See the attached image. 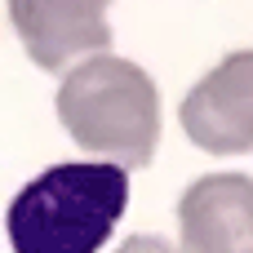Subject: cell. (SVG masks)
Listing matches in <instances>:
<instances>
[{
	"label": "cell",
	"instance_id": "4",
	"mask_svg": "<svg viewBox=\"0 0 253 253\" xmlns=\"http://www.w3.org/2000/svg\"><path fill=\"white\" fill-rule=\"evenodd\" d=\"M111 0H9V22L44 71H71L84 58L107 53Z\"/></svg>",
	"mask_w": 253,
	"mask_h": 253
},
{
	"label": "cell",
	"instance_id": "2",
	"mask_svg": "<svg viewBox=\"0 0 253 253\" xmlns=\"http://www.w3.org/2000/svg\"><path fill=\"white\" fill-rule=\"evenodd\" d=\"M62 129L93 156L120 169H142L160 142V93L129 58H84L58 84Z\"/></svg>",
	"mask_w": 253,
	"mask_h": 253
},
{
	"label": "cell",
	"instance_id": "5",
	"mask_svg": "<svg viewBox=\"0 0 253 253\" xmlns=\"http://www.w3.org/2000/svg\"><path fill=\"white\" fill-rule=\"evenodd\" d=\"M182 253H253V178L209 173L178 200Z\"/></svg>",
	"mask_w": 253,
	"mask_h": 253
},
{
	"label": "cell",
	"instance_id": "3",
	"mask_svg": "<svg viewBox=\"0 0 253 253\" xmlns=\"http://www.w3.org/2000/svg\"><path fill=\"white\" fill-rule=\"evenodd\" d=\"M187 138L209 156L253 151V49L222 58L178 107Z\"/></svg>",
	"mask_w": 253,
	"mask_h": 253
},
{
	"label": "cell",
	"instance_id": "1",
	"mask_svg": "<svg viewBox=\"0 0 253 253\" xmlns=\"http://www.w3.org/2000/svg\"><path fill=\"white\" fill-rule=\"evenodd\" d=\"M129 209V169L67 160L36 173L4 213L13 253H98Z\"/></svg>",
	"mask_w": 253,
	"mask_h": 253
},
{
	"label": "cell",
	"instance_id": "6",
	"mask_svg": "<svg viewBox=\"0 0 253 253\" xmlns=\"http://www.w3.org/2000/svg\"><path fill=\"white\" fill-rule=\"evenodd\" d=\"M116 253H182V249H178V245H169L165 236H129Z\"/></svg>",
	"mask_w": 253,
	"mask_h": 253
}]
</instances>
